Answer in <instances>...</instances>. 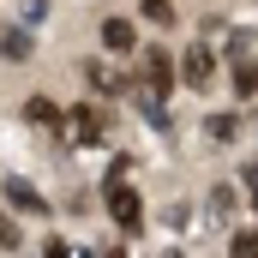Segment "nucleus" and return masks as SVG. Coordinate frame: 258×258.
I'll return each instance as SVG.
<instances>
[{
  "label": "nucleus",
  "instance_id": "1",
  "mask_svg": "<svg viewBox=\"0 0 258 258\" xmlns=\"http://www.w3.org/2000/svg\"><path fill=\"white\" fill-rule=\"evenodd\" d=\"M102 198H108V216H114V228H120V234H138V228H144V198L126 186V162H114V168H108Z\"/></svg>",
  "mask_w": 258,
  "mask_h": 258
},
{
  "label": "nucleus",
  "instance_id": "2",
  "mask_svg": "<svg viewBox=\"0 0 258 258\" xmlns=\"http://www.w3.org/2000/svg\"><path fill=\"white\" fill-rule=\"evenodd\" d=\"M174 72H180L186 90H210V84H216V48H210V42H192V48L180 54Z\"/></svg>",
  "mask_w": 258,
  "mask_h": 258
},
{
  "label": "nucleus",
  "instance_id": "3",
  "mask_svg": "<svg viewBox=\"0 0 258 258\" xmlns=\"http://www.w3.org/2000/svg\"><path fill=\"white\" fill-rule=\"evenodd\" d=\"M138 84H144V90H156V96H168V90H174V60H168V48H144Z\"/></svg>",
  "mask_w": 258,
  "mask_h": 258
},
{
  "label": "nucleus",
  "instance_id": "4",
  "mask_svg": "<svg viewBox=\"0 0 258 258\" xmlns=\"http://www.w3.org/2000/svg\"><path fill=\"white\" fill-rule=\"evenodd\" d=\"M0 192H6V204H12V210H30V216H48V198L36 192L30 180H18V174H12V180H6Z\"/></svg>",
  "mask_w": 258,
  "mask_h": 258
},
{
  "label": "nucleus",
  "instance_id": "5",
  "mask_svg": "<svg viewBox=\"0 0 258 258\" xmlns=\"http://www.w3.org/2000/svg\"><path fill=\"white\" fill-rule=\"evenodd\" d=\"M102 48L108 54H132L138 48V30H132L126 18H102Z\"/></svg>",
  "mask_w": 258,
  "mask_h": 258
},
{
  "label": "nucleus",
  "instance_id": "6",
  "mask_svg": "<svg viewBox=\"0 0 258 258\" xmlns=\"http://www.w3.org/2000/svg\"><path fill=\"white\" fill-rule=\"evenodd\" d=\"M60 126H72V138H78V144H102V114H96V108H72Z\"/></svg>",
  "mask_w": 258,
  "mask_h": 258
},
{
  "label": "nucleus",
  "instance_id": "7",
  "mask_svg": "<svg viewBox=\"0 0 258 258\" xmlns=\"http://www.w3.org/2000/svg\"><path fill=\"white\" fill-rule=\"evenodd\" d=\"M240 132H246V120H240V114H228V108L204 120V138H210V144H234Z\"/></svg>",
  "mask_w": 258,
  "mask_h": 258
},
{
  "label": "nucleus",
  "instance_id": "8",
  "mask_svg": "<svg viewBox=\"0 0 258 258\" xmlns=\"http://www.w3.org/2000/svg\"><path fill=\"white\" fill-rule=\"evenodd\" d=\"M228 84H234V96H240V102H252V96H258V60H252V54H246V60H234Z\"/></svg>",
  "mask_w": 258,
  "mask_h": 258
},
{
  "label": "nucleus",
  "instance_id": "9",
  "mask_svg": "<svg viewBox=\"0 0 258 258\" xmlns=\"http://www.w3.org/2000/svg\"><path fill=\"white\" fill-rule=\"evenodd\" d=\"M24 120H36V126H60L66 114L48 102V96H30V102H24Z\"/></svg>",
  "mask_w": 258,
  "mask_h": 258
},
{
  "label": "nucleus",
  "instance_id": "10",
  "mask_svg": "<svg viewBox=\"0 0 258 258\" xmlns=\"http://www.w3.org/2000/svg\"><path fill=\"white\" fill-rule=\"evenodd\" d=\"M228 258H258V222H252V228H234V240H228Z\"/></svg>",
  "mask_w": 258,
  "mask_h": 258
},
{
  "label": "nucleus",
  "instance_id": "11",
  "mask_svg": "<svg viewBox=\"0 0 258 258\" xmlns=\"http://www.w3.org/2000/svg\"><path fill=\"white\" fill-rule=\"evenodd\" d=\"M0 54H6V60H24V54H30V36H18V30H0Z\"/></svg>",
  "mask_w": 258,
  "mask_h": 258
},
{
  "label": "nucleus",
  "instance_id": "12",
  "mask_svg": "<svg viewBox=\"0 0 258 258\" xmlns=\"http://www.w3.org/2000/svg\"><path fill=\"white\" fill-rule=\"evenodd\" d=\"M84 78H90V90H96V96H120V78H108L102 66H90Z\"/></svg>",
  "mask_w": 258,
  "mask_h": 258
},
{
  "label": "nucleus",
  "instance_id": "13",
  "mask_svg": "<svg viewBox=\"0 0 258 258\" xmlns=\"http://www.w3.org/2000/svg\"><path fill=\"white\" fill-rule=\"evenodd\" d=\"M18 246H24V234H18V222L0 210V252H18Z\"/></svg>",
  "mask_w": 258,
  "mask_h": 258
},
{
  "label": "nucleus",
  "instance_id": "14",
  "mask_svg": "<svg viewBox=\"0 0 258 258\" xmlns=\"http://www.w3.org/2000/svg\"><path fill=\"white\" fill-rule=\"evenodd\" d=\"M210 216H216V222L234 216V186H216V192H210Z\"/></svg>",
  "mask_w": 258,
  "mask_h": 258
},
{
  "label": "nucleus",
  "instance_id": "15",
  "mask_svg": "<svg viewBox=\"0 0 258 258\" xmlns=\"http://www.w3.org/2000/svg\"><path fill=\"white\" fill-rule=\"evenodd\" d=\"M144 18L150 24H174V0H144Z\"/></svg>",
  "mask_w": 258,
  "mask_h": 258
},
{
  "label": "nucleus",
  "instance_id": "16",
  "mask_svg": "<svg viewBox=\"0 0 258 258\" xmlns=\"http://www.w3.org/2000/svg\"><path fill=\"white\" fill-rule=\"evenodd\" d=\"M240 186H246V192H258V162H246V168H240Z\"/></svg>",
  "mask_w": 258,
  "mask_h": 258
},
{
  "label": "nucleus",
  "instance_id": "17",
  "mask_svg": "<svg viewBox=\"0 0 258 258\" xmlns=\"http://www.w3.org/2000/svg\"><path fill=\"white\" fill-rule=\"evenodd\" d=\"M42 258H72V246H66V240H48V246H42Z\"/></svg>",
  "mask_w": 258,
  "mask_h": 258
},
{
  "label": "nucleus",
  "instance_id": "18",
  "mask_svg": "<svg viewBox=\"0 0 258 258\" xmlns=\"http://www.w3.org/2000/svg\"><path fill=\"white\" fill-rule=\"evenodd\" d=\"M96 258H126V252H114V246H102V252H96Z\"/></svg>",
  "mask_w": 258,
  "mask_h": 258
},
{
  "label": "nucleus",
  "instance_id": "19",
  "mask_svg": "<svg viewBox=\"0 0 258 258\" xmlns=\"http://www.w3.org/2000/svg\"><path fill=\"white\" fill-rule=\"evenodd\" d=\"M252 210H258V192H252Z\"/></svg>",
  "mask_w": 258,
  "mask_h": 258
}]
</instances>
